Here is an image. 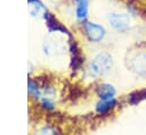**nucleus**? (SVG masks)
<instances>
[{
  "mask_svg": "<svg viewBox=\"0 0 146 135\" xmlns=\"http://www.w3.org/2000/svg\"><path fill=\"white\" fill-rule=\"evenodd\" d=\"M112 68V58L106 53L98 54L90 62V71L94 75H104Z\"/></svg>",
  "mask_w": 146,
  "mask_h": 135,
  "instance_id": "1",
  "label": "nucleus"
},
{
  "mask_svg": "<svg viewBox=\"0 0 146 135\" xmlns=\"http://www.w3.org/2000/svg\"><path fill=\"white\" fill-rule=\"evenodd\" d=\"M86 32H87V35L89 36V39L95 42H99L105 36V29L100 25H97L94 23L86 24Z\"/></svg>",
  "mask_w": 146,
  "mask_h": 135,
  "instance_id": "2",
  "label": "nucleus"
},
{
  "mask_svg": "<svg viewBox=\"0 0 146 135\" xmlns=\"http://www.w3.org/2000/svg\"><path fill=\"white\" fill-rule=\"evenodd\" d=\"M110 23L115 29L122 31L129 26L130 18H129V16H127L124 14H112L110 16Z\"/></svg>",
  "mask_w": 146,
  "mask_h": 135,
  "instance_id": "3",
  "label": "nucleus"
},
{
  "mask_svg": "<svg viewBox=\"0 0 146 135\" xmlns=\"http://www.w3.org/2000/svg\"><path fill=\"white\" fill-rule=\"evenodd\" d=\"M97 92H98V95L102 98V100H107V99H112L114 96L115 88L110 84H103L98 87Z\"/></svg>",
  "mask_w": 146,
  "mask_h": 135,
  "instance_id": "4",
  "label": "nucleus"
},
{
  "mask_svg": "<svg viewBox=\"0 0 146 135\" xmlns=\"http://www.w3.org/2000/svg\"><path fill=\"white\" fill-rule=\"evenodd\" d=\"M76 2V18L79 20H83L87 16V11H88V1L87 0H75Z\"/></svg>",
  "mask_w": 146,
  "mask_h": 135,
  "instance_id": "5",
  "label": "nucleus"
},
{
  "mask_svg": "<svg viewBox=\"0 0 146 135\" xmlns=\"http://www.w3.org/2000/svg\"><path fill=\"white\" fill-rule=\"evenodd\" d=\"M115 100L112 99H107V100H102V102H99L97 104V111L100 113H105L107 111H110L114 106H115Z\"/></svg>",
  "mask_w": 146,
  "mask_h": 135,
  "instance_id": "6",
  "label": "nucleus"
},
{
  "mask_svg": "<svg viewBox=\"0 0 146 135\" xmlns=\"http://www.w3.org/2000/svg\"><path fill=\"white\" fill-rule=\"evenodd\" d=\"M34 135H57V134H56L55 130H52L51 128H49V127H44V128L39 129Z\"/></svg>",
  "mask_w": 146,
  "mask_h": 135,
  "instance_id": "7",
  "label": "nucleus"
},
{
  "mask_svg": "<svg viewBox=\"0 0 146 135\" xmlns=\"http://www.w3.org/2000/svg\"><path fill=\"white\" fill-rule=\"evenodd\" d=\"M42 106H43L44 108L51 109V108H54V102H52V101H50L49 99H44V100L42 101Z\"/></svg>",
  "mask_w": 146,
  "mask_h": 135,
  "instance_id": "8",
  "label": "nucleus"
}]
</instances>
